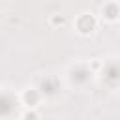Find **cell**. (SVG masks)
<instances>
[{"mask_svg":"<svg viewBox=\"0 0 120 120\" xmlns=\"http://www.w3.org/2000/svg\"><path fill=\"white\" fill-rule=\"evenodd\" d=\"M38 90H39L41 96H52V94L56 92V81H54L52 77H45V79L39 82Z\"/></svg>","mask_w":120,"mask_h":120,"instance_id":"277c9868","label":"cell"},{"mask_svg":"<svg viewBox=\"0 0 120 120\" xmlns=\"http://www.w3.org/2000/svg\"><path fill=\"white\" fill-rule=\"evenodd\" d=\"M0 21H2V11H0Z\"/></svg>","mask_w":120,"mask_h":120,"instance_id":"52a82bcc","label":"cell"},{"mask_svg":"<svg viewBox=\"0 0 120 120\" xmlns=\"http://www.w3.org/2000/svg\"><path fill=\"white\" fill-rule=\"evenodd\" d=\"M21 116H22V118H38L39 114H38L36 111H26V112H22Z\"/></svg>","mask_w":120,"mask_h":120,"instance_id":"8992f818","label":"cell"},{"mask_svg":"<svg viewBox=\"0 0 120 120\" xmlns=\"http://www.w3.org/2000/svg\"><path fill=\"white\" fill-rule=\"evenodd\" d=\"M75 28L79 34L86 36V34H92L94 28H96V19L92 13H81L77 19H75Z\"/></svg>","mask_w":120,"mask_h":120,"instance_id":"6da1fadb","label":"cell"},{"mask_svg":"<svg viewBox=\"0 0 120 120\" xmlns=\"http://www.w3.org/2000/svg\"><path fill=\"white\" fill-rule=\"evenodd\" d=\"M39 99H41V94H39L38 88H26V90L21 94V101H22V105H26V107H30V109L38 107Z\"/></svg>","mask_w":120,"mask_h":120,"instance_id":"7a4b0ae2","label":"cell"},{"mask_svg":"<svg viewBox=\"0 0 120 120\" xmlns=\"http://www.w3.org/2000/svg\"><path fill=\"white\" fill-rule=\"evenodd\" d=\"M101 15H103V19H107L109 22H114V21L118 19V6H116V2H107V4L101 8Z\"/></svg>","mask_w":120,"mask_h":120,"instance_id":"3957f363","label":"cell"},{"mask_svg":"<svg viewBox=\"0 0 120 120\" xmlns=\"http://www.w3.org/2000/svg\"><path fill=\"white\" fill-rule=\"evenodd\" d=\"M49 24L51 26H64L66 24V17L64 15H51L49 17Z\"/></svg>","mask_w":120,"mask_h":120,"instance_id":"5b68a950","label":"cell"}]
</instances>
